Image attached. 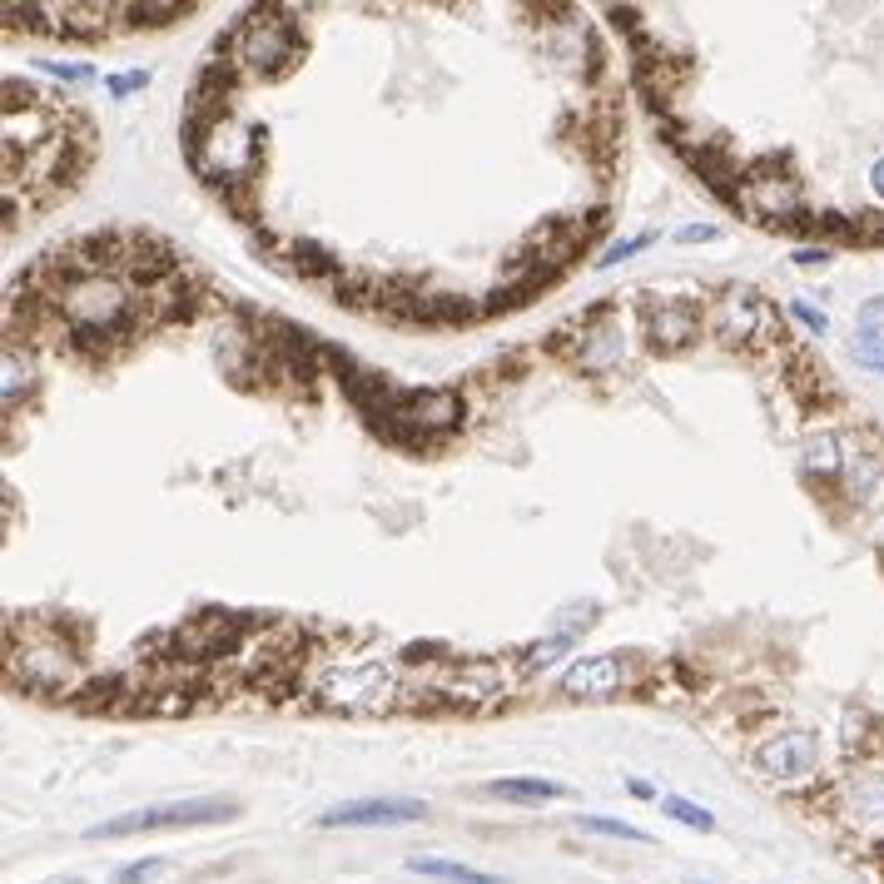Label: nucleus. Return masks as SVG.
<instances>
[{
  "label": "nucleus",
  "mask_w": 884,
  "mask_h": 884,
  "mask_svg": "<svg viewBox=\"0 0 884 884\" xmlns=\"http://www.w3.org/2000/svg\"><path fill=\"white\" fill-rule=\"evenodd\" d=\"M50 289L40 294V303L50 308L55 328L65 343L85 348V353H105L110 343H130L145 323V284L125 279L120 269H90L75 264L65 249H55L45 259Z\"/></svg>",
  "instance_id": "obj_1"
},
{
  "label": "nucleus",
  "mask_w": 884,
  "mask_h": 884,
  "mask_svg": "<svg viewBox=\"0 0 884 884\" xmlns=\"http://www.w3.org/2000/svg\"><path fill=\"white\" fill-rule=\"evenodd\" d=\"M403 701V671L393 656H343L313 681V706L343 716H383Z\"/></svg>",
  "instance_id": "obj_2"
},
{
  "label": "nucleus",
  "mask_w": 884,
  "mask_h": 884,
  "mask_svg": "<svg viewBox=\"0 0 884 884\" xmlns=\"http://www.w3.org/2000/svg\"><path fill=\"white\" fill-rule=\"evenodd\" d=\"M298 60V30L294 20H284L279 10H249L234 35H229V65L259 75V80H274L284 75Z\"/></svg>",
  "instance_id": "obj_3"
},
{
  "label": "nucleus",
  "mask_w": 884,
  "mask_h": 884,
  "mask_svg": "<svg viewBox=\"0 0 884 884\" xmlns=\"http://www.w3.org/2000/svg\"><path fill=\"white\" fill-rule=\"evenodd\" d=\"M234 800L219 795H199V800H169V805H149L115 815L105 825H90L85 840H125V835H149V830H184V825H214V820H234Z\"/></svg>",
  "instance_id": "obj_4"
},
{
  "label": "nucleus",
  "mask_w": 884,
  "mask_h": 884,
  "mask_svg": "<svg viewBox=\"0 0 884 884\" xmlns=\"http://www.w3.org/2000/svg\"><path fill=\"white\" fill-rule=\"evenodd\" d=\"M711 333L726 348H765L780 333V318L770 308V298L750 284H731L711 308Z\"/></svg>",
  "instance_id": "obj_5"
},
{
  "label": "nucleus",
  "mask_w": 884,
  "mask_h": 884,
  "mask_svg": "<svg viewBox=\"0 0 884 884\" xmlns=\"http://www.w3.org/2000/svg\"><path fill=\"white\" fill-rule=\"evenodd\" d=\"M10 676L25 691H35V696H55V691H65L75 681V651L60 636L35 631L20 646H10Z\"/></svg>",
  "instance_id": "obj_6"
},
{
  "label": "nucleus",
  "mask_w": 884,
  "mask_h": 884,
  "mask_svg": "<svg viewBox=\"0 0 884 884\" xmlns=\"http://www.w3.org/2000/svg\"><path fill=\"white\" fill-rule=\"evenodd\" d=\"M755 770L770 785H805L820 770V740H815V731H800V726L775 731L755 745Z\"/></svg>",
  "instance_id": "obj_7"
},
{
  "label": "nucleus",
  "mask_w": 884,
  "mask_h": 884,
  "mask_svg": "<svg viewBox=\"0 0 884 884\" xmlns=\"http://www.w3.org/2000/svg\"><path fill=\"white\" fill-rule=\"evenodd\" d=\"M428 805L408 795H368V800H343L328 815H318V830H383V825H413L423 820Z\"/></svg>",
  "instance_id": "obj_8"
},
{
  "label": "nucleus",
  "mask_w": 884,
  "mask_h": 884,
  "mask_svg": "<svg viewBox=\"0 0 884 884\" xmlns=\"http://www.w3.org/2000/svg\"><path fill=\"white\" fill-rule=\"evenodd\" d=\"M731 199H736L745 214H755L760 224H795V214L805 209L800 184L785 179V174H750V179L736 184Z\"/></svg>",
  "instance_id": "obj_9"
},
{
  "label": "nucleus",
  "mask_w": 884,
  "mask_h": 884,
  "mask_svg": "<svg viewBox=\"0 0 884 884\" xmlns=\"http://www.w3.org/2000/svg\"><path fill=\"white\" fill-rule=\"evenodd\" d=\"M631 686V661L626 656H582L557 676V691L567 701H606Z\"/></svg>",
  "instance_id": "obj_10"
},
{
  "label": "nucleus",
  "mask_w": 884,
  "mask_h": 884,
  "mask_svg": "<svg viewBox=\"0 0 884 884\" xmlns=\"http://www.w3.org/2000/svg\"><path fill=\"white\" fill-rule=\"evenodd\" d=\"M512 681L497 661H457L452 676L442 681V696L452 706H492V701H507Z\"/></svg>",
  "instance_id": "obj_11"
},
{
  "label": "nucleus",
  "mask_w": 884,
  "mask_h": 884,
  "mask_svg": "<svg viewBox=\"0 0 884 884\" xmlns=\"http://www.w3.org/2000/svg\"><path fill=\"white\" fill-rule=\"evenodd\" d=\"M641 333H646V343H651L656 353H681V348L701 333V313H696V303H686V298H666V303L646 308Z\"/></svg>",
  "instance_id": "obj_12"
},
{
  "label": "nucleus",
  "mask_w": 884,
  "mask_h": 884,
  "mask_svg": "<svg viewBox=\"0 0 884 884\" xmlns=\"http://www.w3.org/2000/svg\"><path fill=\"white\" fill-rule=\"evenodd\" d=\"M572 363L591 373V378H606V373H616L621 363H626V333L616 328V323H601V328H591L582 333V348L572 353Z\"/></svg>",
  "instance_id": "obj_13"
},
{
  "label": "nucleus",
  "mask_w": 884,
  "mask_h": 884,
  "mask_svg": "<svg viewBox=\"0 0 884 884\" xmlns=\"http://www.w3.org/2000/svg\"><path fill=\"white\" fill-rule=\"evenodd\" d=\"M840 800L855 825H884V770H850Z\"/></svg>",
  "instance_id": "obj_14"
},
{
  "label": "nucleus",
  "mask_w": 884,
  "mask_h": 884,
  "mask_svg": "<svg viewBox=\"0 0 884 884\" xmlns=\"http://www.w3.org/2000/svg\"><path fill=\"white\" fill-rule=\"evenodd\" d=\"M482 795H492V800H512V805H547V800H562L567 785H557V780H537V775H517V780H492V785H482Z\"/></svg>",
  "instance_id": "obj_15"
},
{
  "label": "nucleus",
  "mask_w": 884,
  "mask_h": 884,
  "mask_svg": "<svg viewBox=\"0 0 884 884\" xmlns=\"http://www.w3.org/2000/svg\"><path fill=\"white\" fill-rule=\"evenodd\" d=\"M840 477H845L850 502H875V492L884 487V457L880 452H850Z\"/></svg>",
  "instance_id": "obj_16"
},
{
  "label": "nucleus",
  "mask_w": 884,
  "mask_h": 884,
  "mask_svg": "<svg viewBox=\"0 0 884 884\" xmlns=\"http://www.w3.org/2000/svg\"><path fill=\"white\" fill-rule=\"evenodd\" d=\"M845 442L835 428H810L805 433V467L815 472V477H840L845 472Z\"/></svg>",
  "instance_id": "obj_17"
},
{
  "label": "nucleus",
  "mask_w": 884,
  "mask_h": 884,
  "mask_svg": "<svg viewBox=\"0 0 884 884\" xmlns=\"http://www.w3.org/2000/svg\"><path fill=\"white\" fill-rule=\"evenodd\" d=\"M408 870H413V875H428V880H442V884H507L502 875H487V870H472V865L442 860V855H413Z\"/></svg>",
  "instance_id": "obj_18"
},
{
  "label": "nucleus",
  "mask_w": 884,
  "mask_h": 884,
  "mask_svg": "<svg viewBox=\"0 0 884 884\" xmlns=\"http://www.w3.org/2000/svg\"><path fill=\"white\" fill-rule=\"evenodd\" d=\"M35 383V368L25 353H15V343H5V413H15V403L30 393Z\"/></svg>",
  "instance_id": "obj_19"
},
{
  "label": "nucleus",
  "mask_w": 884,
  "mask_h": 884,
  "mask_svg": "<svg viewBox=\"0 0 884 884\" xmlns=\"http://www.w3.org/2000/svg\"><path fill=\"white\" fill-rule=\"evenodd\" d=\"M661 810H666L676 825H691V830H701V835H711V830H716V815H711L706 805L681 800V795H666V800H661Z\"/></svg>",
  "instance_id": "obj_20"
},
{
  "label": "nucleus",
  "mask_w": 884,
  "mask_h": 884,
  "mask_svg": "<svg viewBox=\"0 0 884 884\" xmlns=\"http://www.w3.org/2000/svg\"><path fill=\"white\" fill-rule=\"evenodd\" d=\"M577 825L591 830V835H606V840H626V845H646V840H651L646 830H636V825H626V820H606V815H577Z\"/></svg>",
  "instance_id": "obj_21"
},
{
  "label": "nucleus",
  "mask_w": 884,
  "mask_h": 884,
  "mask_svg": "<svg viewBox=\"0 0 884 884\" xmlns=\"http://www.w3.org/2000/svg\"><path fill=\"white\" fill-rule=\"evenodd\" d=\"M850 353H855L860 368H870V373H880L884 378V333H860Z\"/></svg>",
  "instance_id": "obj_22"
},
{
  "label": "nucleus",
  "mask_w": 884,
  "mask_h": 884,
  "mask_svg": "<svg viewBox=\"0 0 884 884\" xmlns=\"http://www.w3.org/2000/svg\"><path fill=\"white\" fill-rule=\"evenodd\" d=\"M164 870H169V860H130L115 870V884H154Z\"/></svg>",
  "instance_id": "obj_23"
},
{
  "label": "nucleus",
  "mask_w": 884,
  "mask_h": 884,
  "mask_svg": "<svg viewBox=\"0 0 884 884\" xmlns=\"http://www.w3.org/2000/svg\"><path fill=\"white\" fill-rule=\"evenodd\" d=\"M651 244V234H631V239H616L601 259H596V269H611V264H621V259H631V254H641Z\"/></svg>",
  "instance_id": "obj_24"
},
{
  "label": "nucleus",
  "mask_w": 884,
  "mask_h": 884,
  "mask_svg": "<svg viewBox=\"0 0 884 884\" xmlns=\"http://www.w3.org/2000/svg\"><path fill=\"white\" fill-rule=\"evenodd\" d=\"M145 85H149V70H120V75L105 80V90H110L115 100H125V95H135V90H145Z\"/></svg>",
  "instance_id": "obj_25"
},
{
  "label": "nucleus",
  "mask_w": 884,
  "mask_h": 884,
  "mask_svg": "<svg viewBox=\"0 0 884 884\" xmlns=\"http://www.w3.org/2000/svg\"><path fill=\"white\" fill-rule=\"evenodd\" d=\"M40 70H45V75H55V80H70V85H85V80H95V70H90V65H60V60H40Z\"/></svg>",
  "instance_id": "obj_26"
},
{
  "label": "nucleus",
  "mask_w": 884,
  "mask_h": 884,
  "mask_svg": "<svg viewBox=\"0 0 884 884\" xmlns=\"http://www.w3.org/2000/svg\"><path fill=\"white\" fill-rule=\"evenodd\" d=\"M120 15H135V25H164V15H179V5H125Z\"/></svg>",
  "instance_id": "obj_27"
},
{
  "label": "nucleus",
  "mask_w": 884,
  "mask_h": 884,
  "mask_svg": "<svg viewBox=\"0 0 884 884\" xmlns=\"http://www.w3.org/2000/svg\"><path fill=\"white\" fill-rule=\"evenodd\" d=\"M860 333H884V294L860 303Z\"/></svg>",
  "instance_id": "obj_28"
},
{
  "label": "nucleus",
  "mask_w": 884,
  "mask_h": 884,
  "mask_svg": "<svg viewBox=\"0 0 884 884\" xmlns=\"http://www.w3.org/2000/svg\"><path fill=\"white\" fill-rule=\"evenodd\" d=\"M790 313H795V318H800V323H805L810 333H825V328H830V318H825L820 308H810L805 298H795V303H790Z\"/></svg>",
  "instance_id": "obj_29"
},
{
  "label": "nucleus",
  "mask_w": 884,
  "mask_h": 884,
  "mask_svg": "<svg viewBox=\"0 0 884 884\" xmlns=\"http://www.w3.org/2000/svg\"><path fill=\"white\" fill-rule=\"evenodd\" d=\"M711 239H716L711 224H686V229H676V244H711Z\"/></svg>",
  "instance_id": "obj_30"
},
{
  "label": "nucleus",
  "mask_w": 884,
  "mask_h": 884,
  "mask_svg": "<svg viewBox=\"0 0 884 884\" xmlns=\"http://www.w3.org/2000/svg\"><path fill=\"white\" fill-rule=\"evenodd\" d=\"M790 259H795V264H800V269H820V264H830V249H820V244H815V249H810V244H805V249H795V254H790Z\"/></svg>",
  "instance_id": "obj_31"
},
{
  "label": "nucleus",
  "mask_w": 884,
  "mask_h": 884,
  "mask_svg": "<svg viewBox=\"0 0 884 884\" xmlns=\"http://www.w3.org/2000/svg\"><path fill=\"white\" fill-rule=\"evenodd\" d=\"M626 790H631V795H636V800H656V790H651V785H646V780H631V785H626Z\"/></svg>",
  "instance_id": "obj_32"
},
{
  "label": "nucleus",
  "mask_w": 884,
  "mask_h": 884,
  "mask_svg": "<svg viewBox=\"0 0 884 884\" xmlns=\"http://www.w3.org/2000/svg\"><path fill=\"white\" fill-rule=\"evenodd\" d=\"M870 179H875V194L884 199V159H875V169H870Z\"/></svg>",
  "instance_id": "obj_33"
},
{
  "label": "nucleus",
  "mask_w": 884,
  "mask_h": 884,
  "mask_svg": "<svg viewBox=\"0 0 884 884\" xmlns=\"http://www.w3.org/2000/svg\"><path fill=\"white\" fill-rule=\"evenodd\" d=\"M55 884H85V880H55Z\"/></svg>",
  "instance_id": "obj_34"
}]
</instances>
